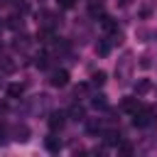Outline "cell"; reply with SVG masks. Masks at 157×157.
Masks as SVG:
<instances>
[{
	"label": "cell",
	"mask_w": 157,
	"mask_h": 157,
	"mask_svg": "<svg viewBox=\"0 0 157 157\" xmlns=\"http://www.w3.org/2000/svg\"><path fill=\"white\" fill-rule=\"evenodd\" d=\"M49 125H52V130L61 128V125H64V113H52V118H49Z\"/></svg>",
	"instance_id": "7a4b0ae2"
},
{
	"label": "cell",
	"mask_w": 157,
	"mask_h": 157,
	"mask_svg": "<svg viewBox=\"0 0 157 157\" xmlns=\"http://www.w3.org/2000/svg\"><path fill=\"white\" fill-rule=\"evenodd\" d=\"M135 88H137V91H140V93H145V91H147V88H150V83H147V81H140V86H135Z\"/></svg>",
	"instance_id": "9c48e42d"
},
{
	"label": "cell",
	"mask_w": 157,
	"mask_h": 157,
	"mask_svg": "<svg viewBox=\"0 0 157 157\" xmlns=\"http://www.w3.org/2000/svg\"><path fill=\"white\" fill-rule=\"evenodd\" d=\"M71 115H74V118H76V120H78V118H81V115H83V108H78V105H76V108H74V110H71Z\"/></svg>",
	"instance_id": "30bf717a"
},
{
	"label": "cell",
	"mask_w": 157,
	"mask_h": 157,
	"mask_svg": "<svg viewBox=\"0 0 157 157\" xmlns=\"http://www.w3.org/2000/svg\"><path fill=\"white\" fill-rule=\"evenodd\" d=\"M93 105H96V108H103V105H105V101H103V96H98V98L93 101Z\"/></svg>",
	"instance_id": "8fae6325"
},
{
	"label": "cell",
	"mask_w": 157,
	"mask_h": 157,
	"mask_svg": "<svg viewBox=\"0 0 157 157\" xmlns=\"http://www.w3.org/2000/svg\"><path fill=\"white\" fill-rule=\"evenodd\" d=\"M61 147V142L56 140V137H47V150H52V152H56Z\"/></svg>",
	"instance_id": "5b68a950"
},
{
	"label": "cell",
	"mask_w": 157,
	"mask_h": 157,
	"mask_svg": "<svg viewBox=\"0 0 157 157\" xmlns=\"http://www.w3.org/2000/svg\"><path fill=\"white\" fill-rule=\"evenodd\" d=\"M7 96H10V98H17V96H22V86H17V83H12V86L7 88Z\"/></svg>",
	"instance_id": "3957f363"
},
{
	"label": "cell",
	"mask_w": 157,
	"mask_h": 157,
	"mask_svg": "<svg viewBox=\"0 0 157 157\" xmlns=\"http://www.w3.org/2000/svg\"><path fill=\"white\" fill-rule=\"evenodd\" d=\"M123 108H125V110H130V113H137V108H140V103H137V101H130V98H128V101L123 103Z\"/></svg>",
	"instance_id": "277c9868"
},
{
	"label": "cell",
	"mask_w": 157,
	"mask_h": 157,
	"mask_svg": "<svg viewBox=\"0 0 157 157\" xmlns=\"http://www.w3.org/2000/svg\"><path fill=\"white\" fill-rule=\"evenodd\" d=\"M37 66L44 69V66H47V56H37Z\"/></svg>",
	"instance_id": "4fadbf2b"
},
{
	"label": "cell",
	"mask_w": 157,
	"mask_h": 157,
	"mask_svg": "<svg viewBox=\"0 0 157 157\" xmlns=\"http://www.w3.org/2000/svg\"><path fill=\"white\" fill-rule=\"evenodd\" d=\"M105 81V74L103 71H98V74H93V78H91V86H101Z\"/></svg>",
	"instance_id": "8992f818"
},
{
	"label": "cell",
	"mask_w": 157,
	"mask_h": 157,
	"mask_svg": "<svg viewBox=\"0 0 157 157\" xmlns=\"http://www.w3.org/2000/svg\"><path fill=\"white\" fill-rule=\"evenodd\" d=\"M108 49H110L108 42H101V44H98V52H101V54H108Z\"/></svg>",
	"instance_id": "ba28073f"
},
{
	"label": "cell",
	"mask_w": 157,
	"mask_h": 157,
	"mask_svg": "<svg viewBox=\"0 0 157 157\" xmlns=\"http://www.w3.org/2000/svg\"><path fill=\"white\" fill-rule=\"evenodd\" d=\"M71 5H74V0H59V7H64V10L71 7Z\"/></svg>",
	"instance_id": "7c38bea8"
},
{
	"label": "cell",
	"mask_w": 157,
	"mask_h": 157,
	"mask_svg": "<svg viewBox=\"0 0 157 157\" xmlns=\"http://www.w3.org/2000/svg\"><path fill=\"white\" fill-rule=\"evenodd\" d=\"M103 27H105V29H115V22H113L110 17H103Z\"/></svg>",
	"instance_id": "52a82bcc"
},
{
	"label": "cell",
	"mask_w": 157,
	"mask_h": 157,
	"mask_svg": "<svg viewBox=\"0 0 157 157\" xmlns=\"http://www.w3.org/2000/svg\"><path fill=\"white\" fill-rule=\"evenodd\" d=\"M66 81H69V74H66V71H56V74L52 76V83H54V86H66Z\"/></svg>",
	"instance_id": "6da1fadb"
}]
</instances>
